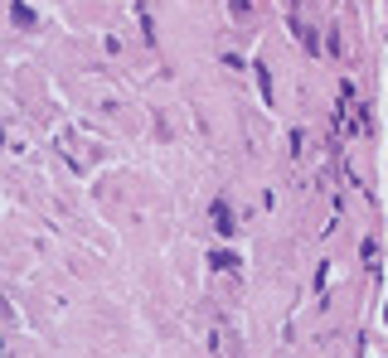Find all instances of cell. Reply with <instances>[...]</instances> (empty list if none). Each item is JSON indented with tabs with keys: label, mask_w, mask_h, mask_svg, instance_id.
Listing matches in <instances>:
<instances>
[{
	"label": "cell",
	"mask_w": 388,
	"mask_h": 358,
	"mask_svg": "<svg viewBox=\"0 0 388 358\" xmlns=\"http://www.w3.org/2000/svg\"><path fill=\"white\" fill-rule=\"evenodd\" d=\"M214 228H218V238H233V208H228V199H214Z\"/></svg>",
	"instance_id": "1"
},
{
	"label": "cell",
	"mask_w": 388,
	"mask_h": 358,
	"mask_svg": "<svg viewBox=\"0 0 388 358\" xmlns=\"http://www.w3.org/2000/svg\"><path fill=\"white\" fill-rule=\"evenodd\" d=\"M209 267H214V271H238V252H214Z\"/></svg>",
	"instance_id": "2"
},
{
	"label": "cell",
	"mask_w": 388,
	"mask_h": 358,
	"mask_svg": "<svg viewBox=\"0 0 388 358\" xmlns=\"http://www.w3.org/2000/svg\"><path fill=\"white\" fill-rule=\"evenodd\" d=\"M10 20H15L20 29H34V10H29V5H15V10H10Z\"/></svg>",
	"instance_id": "3"
},
{
	"label": "cell",
	"mask_w": 388,
	"mask_h": 358,
	"mask_svg": "<svg viewBox=\"0 0 388 358\" xmlns=\"http://www.w3.org/2000/svg\"><path fill=\"white\" fill-rule=\"evenodd\" d=\"M228 15L233 20H248V0H228Z\"/></svg>",
	"instance_id": "4"
},
{
	"label": "cell",
	"mask_w": 388,
	"mask_h": 358,
	"mask_svg": "<svg viewBox=\"0 0 388 358\" xmlns=\"http://www.w3.org/2000/svg\"><path fill=\"white\" fill-rule=\"evenodd\" d=\"M384 320H388V310H384Z\"/></svg>",
	"instance_id": "5"
}]
</instances>
